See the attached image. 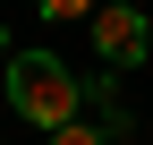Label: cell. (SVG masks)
<instances>
[{
  "label": "cell",
  "mask_w": 153,
  "mask_h": 145,
  "mask_svg": "<svg viewBox=\"0 0 153 145\" xmlns=\"http://www.w3.org/2000/svg\"><path fill=\"white\" fill-rule=\"evenodd\" d=\"M9 102H17V120H34V128H68L76 111H85V77L60 60V51H17L9 60Z\"/></svg>",
  "instance_id": "obj_1"
},
{
  "label": "cell",
  "mask_w": 153,
  "mask_h": 145,
  "mask_svg": "<svg viewBox=\"0 0 153 145\" xmlns=\"http://www.w3.org/2000/svg\"><path fill=\"white\" fill-rule=\"evenodd\" d=\"M85 26H94V51H102L111 77H119V68H136L145 51H153V17H145V9H128V0H102Z\"/></svg>",
  "instance_id": "obj_2"
},
{
  "label": "cell",
  "mask_w": 153,
  "mask_h": 145,
  "mask_svg": "<svg viewBox=\"0 0 153 145\" xmlns=\"http://www.w3.org/2000/svg\"><path fill=\"white\" fill-rule=\"evenodd\" d=\"M94 9H102V0H34V17H43V26H85Z\"/></svg>",
  "instance_id": "obj_4"
},
{
  "label": "cell",
  "mask_w": 153,
  "mask_h": 145,
  "mask_svg": "<svg viewBox=\"0 0 153 145\" xmlns=\"http://www.w3.org/2000/svg\"><path fill=\"white\" fill-rule=\"evenodd\" d=\"M85 111H94V128H102V137L128 128V102H119V77H111V68H94V77H85Z\"/></svg>",
  "instance_id": "obj_3"
},
{
  "label": "cell",
  "mask_w": 153,
  "mask_h": 145,
  "mask_svg": "<svg viewBox=\"0 0 153 145\" xmlns=\"http://www.w3.org/2000/svg\"><path fill=\"white\" fill-rule=\"evenodd\" d=\"M0 51H9V26H0Z\"/></svg>",
  "instance_id": "obj_6"
},
{
  "label": "cell",
  "mask_w": 153,
  "mask_h": 145,
  "mask_svg": "<svg viewBox=\"0 0 153 145\" xmlns=\"http://www.w3.org/2000/svg\"><path fill=\"white\" fill-rule=\"evenodd\" d=\"M43 145H102V128H94V120H68V128H51Z\"/></svg>",
  "instance_id": "obj_5"
}]
</instances>
